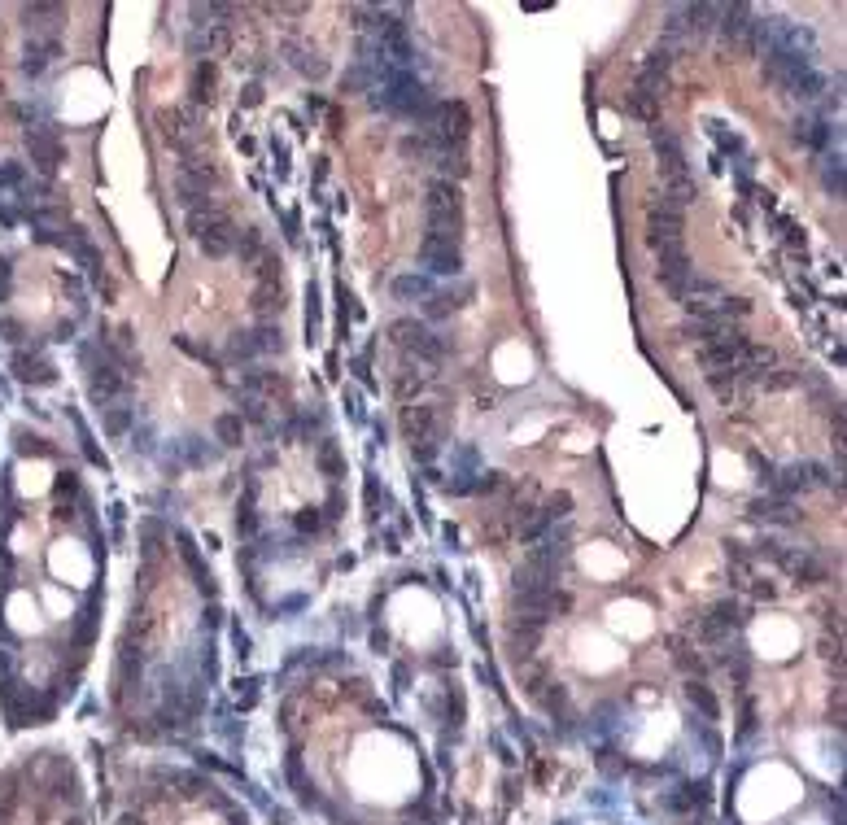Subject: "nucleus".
I'll return each instance as SVG.
<instances>
[{"mask_svg":"<svg viewBox=\"0 0 847 825\" xmlns=\"http://www.w3.org/2000/svg\"><path fill=\"white\" fill-rule=\"evenodd\" d=\"M372 105H380V110H389V114H398V118H415V123H428L433 110H437L433 92H428L424 83L415 79L411 70H402V66H385V70H380Z\"/></svg>","mask_w":847,"mask_h":825,"instance_id":"nucleus-1","label":"nucleus"},{"mask_svg":"<svg viewBox=\"0 0 847 825\" xmlns=\"http://www.w3.org/2000/svg\"><path fill=\"white\" fill-rule=\"evenodd\" d=\"M424 219L428 236H441V241H459L463 236V193L455 179H433L424 188Z\"/></svg>","mask_w":847,"mask_h":825,"instance_id":"nucleus-2","label":"nucleus"},{"mask_svg":"<svg viewBox=\"0 0 847 825\" xmlns=\"http://www.w3.org/2000/svg\"><path fill=\"white\" fill-rule=\"evenodd\" d=\"M188 232H193V241L206 258H228L232 245H236V223L219 206L188 210Z\"/></svg>","mask_w":847,"mask_h":825,"instance_id":"nucleus-3","label":"nucleus"},{"mask_svg":"<svg viewBox=\"0 0 847 825\" xmlns=\"http://www.w3.org/2000/svg\"><path fill=\"white\" fill-rule=\"evenodd\" d=\"M83 367H88V393H92V402H101V411L127 398V389H131L127 372L101 350V345H88V350H83Z\"/></svg>","mask_w":847,"mask_h":825,"instance_id":"nucleus-4","label":"nucleus"},{"mask_svg":"<svg viewBox=\"0 0 847 825\" xmlns=\"http://www.w3.org/2000/svg\"><path fill=\"white\" fill-rule=\"evenodd\" d=\"M647 245L655 249V258L686 249V210L673 206L668 197L655 201V206L647 210Z\"/></svg>","mask_w":847,"mask_h":825,"instance_id":"nucleus-5","label":"nucleus"},{"mask_svg":"<svg viewBox=\"0 0 847 825\" xmlns=\"http://www.w3.org/2000/svg\"><path fill=\"white\" fill-rule=\"evenodd\" d=\"M428 123H437V127H428V136H433L441 149H463L472 136V114L463 101H437Z\"/></svg>","mask_w":847,"mask_h":825,"instance_id":"nucleus-6","label":"nucleus"},{"mask_svg":"<svg viewBox=\"0 0 847 825\" xmlns=\"http://www.w3.org/2000/svg\"><path fill=\"white\" fill-rule=\"evenodd\" d=\"M402 433H407L411 450L420 454L424 463H433V454H437V433H441L437 406H407V411H402Z\"/></svg>","mask_w":847,"mask_h":825,"instance_id":"nucleus-7","label":"nucleus"},{"mask_svg":"<svg viewBox=\"0 0 847 825\" xmlns=\"http://www.w3.org/2000/svg\"><path fill=\"white\" fill-rule=\"evenodd\" d=\"M393 332H398V341L407 345L411 354H420L424 363H446V354H450V345L437 337L433 328H424V324H415V319H398L393 324Z\"/></svg>","mask_w":847,"mask_h":825,"instance_id":"nucleus-8","label":"nucleus"},{"mask_svg":"<svg viewBox=\"0 0 847 825\" xmlns=\"http://www.w3.org/2000/svg\"><path fill=\"white\" fill-rule=\"evenodd\" d=\"M280 345H284L280 328H245L228 341V363H249V358L271 354V350H280Z\"/></svg>","mask_w":847,"mask_h":825,"instance_id":"nucleus-9","label":"nucleus"},{"mask_svg":"<svg viewBox=\"0 0 847 825\" xmlns=\"http://www.w3.org/2000/svg\"><path fill=\"white\" fill-rule=\"evenodd\" d=\"M420 267H428L433 275H459L463 271V249L459 241H441V236H428L420 241Z\"/></svg>","mask_w":847,"mask_h":825,"instance_id":"nucleus-10","label":"nucleus"},{"mask_svg":"<svg viewBox=\"0 0 847 825\" xmlns=\"http://www.w3.org/2000/svg\"><path fill=\"white\" fill-rule=\"evenodd\" d=\"M743 620H747V616H743V607L725 599V603H717V607H708V612L699 616V625H695V629H699V638H703V642H721V638H730V633L743 629Z\"/></svg>","mask_w":847,"mask_h":825,"instance_id":"nucleus-11","label":"nucleus"},{"mask_svg":"<svg viewBox=\"0 0 847 825\" xmlns=\"http://www.w3.org/2000/svg\"><path fill=\"white\" fill-rule=\"evenodd\" d=\"M472 293H476V289H472L468 280L455 284V289H433V293L424 297V315H428V319H446V315H455V310H463V306L472 302Z\"/></svg>","mask_w":847,"mask_h":825,"instance_id":"nucleus-12","label":"nucleus"},{"mask_svg":"<svg viewBox=\"0 0 847 825\" xmlns=\"http://www.w3.org/2000/svg\"><path fill=\"white\" fill-rule=\"evenodd\" d=\"M27 145H31L35 162H40L44 171H53V166L62 162V140H57L53 127H31V131H27Z\"/></svg>","mask_w":847,"mask_h":825,"instance_id":"nucleus-13","label":"nucleus"},{"mask_svg":"<svg viewBox=\"0 0 847 825\" xmlns=\"http://www.w3.org/2000/svg\"><path fill=\"white\" fill-rule=\"evenodd\" d=\"M751 520H760V524H795V511H791V498H765V502H756L751 507Z\"/></svg>","mask_w":847,"mask_h":825,"instance_id":"nucleus-14","label":"nucleus"},{"mask_svg":"<svg viewBox=\"0 0 847 825\" xmlns=\"http://www.w3.org/2000/svg\"><path fill=\"white\" fill-rule=\"evenodd\" d=\"M258 524H262V520H258V485L249 481V485H245L241 507H236V533H241V537H254V533H258Z\"/></svg>","mask_w":847,"mask_h":825,"instance_id":"nucleus-15","label":"nucleus"},{"mask_svg":"<svg viewBox=\"0 0 847 825\" xmlns=\"http://www.w3.org/2000/svg\"><path fill=\"white\" fill-rule=\"evenodd\" d=\"M284 53H289V62L302 70L306 79H324V75H328V62H324V57H319L315 49H302V44H284Z\"/></svg>","mask_w":847,"mask_h":825,"instance_id":"nucleus-16","label":"nucleus"},{"mask_svg":"<svg viewBox=\"0 0 847 825\" xmlns=\"http://www.w3.org/2000/svg\"><path fill=\"white\" fill-rule=\"evenodd\" d=\"M14 367H18V376L27 380V385H53V380H57L53 363H49V358H40V354H35V358L18 354V363H14Z\"/></svg>","mask_w":847,"mask_h":825,"instance_id":"nucleus-17","label":"nucleus"},{"mask_svg":"<svg viewBox=\"0 0 847 825\" xmlns=\"http://www.w3.org/2000/svg\"><path fill=\"white\" fill-rule=\"evenodd\" d=\"M214 441H219V446H241V441H245V420H241V411L214 415Z\"/></svg>","mask_w":847,"mask_h":825,"instance_id":"nucleus-18","label":"nucleus"},{"mask_svg":"<svg viewBox=\"0 0 847 825\" xmlns=\"http://www.w3.org/2000/svg\"><path fill=\"white\" fill-rule=\"evenodd\" d=\"M433 293V280H428V275H398V280H393V297H398V302H424V297Z\"/></svg>","mask_w":847,"mask_h":825,"instance_id":"nucleus-19","label":"nucleus"},{"mask_svg":"<svg viewBox=\"0 0 847 825\" xmlns=\"http://www.w3.org/2000/svg\"><path fill=\"white\" fill-rule=\"evenodd\" d=\"M315 463H319V472H324L328 481H341V476H345V459H341V450H337V441H332V437H324L315 446Z\"/></svg>","mask_w":847,"mask_h":825,"instance_id":"nucleus-20","label":"nucleus"},{"mask_svg":"<svg viewBox=\"0 0 847 825\" xmlns=\"http://www.w3.org/2000/svg\"><path fill=\"white\" fill-rule=\"evenodd\" d=\"M236 254H241V262H258L262 254H267V241H262V232L258 227H245V232H236Z\"/></svg>","mask_w":847,"mask_h":825,"instance_id":"nucleus-21","label":"nucleus"},{"mask_svg":"<svg viewBox=\"0 0 847 825\" xmlns=\"http://www.w3.org/2000/svg\"><path fill=\"white\" fill-rule=\"evenodd\" d=\"M441 153V145L433 136H428V131H415V136H402V158H437Z\"/></svg>","mask_w":847,"mask_h":825,"instance_id":"nucleus-22","label":"nucleus"},{"mask_svg":"<svg viewBox=\"0 0 847 825\" xmlns=\"http://www.w3.org/2000/svg\"><path fill=\"white\" fill-rule=\"evenodd\" d=\"M830 136H834V127H830V123H821V118H813V123H799V127H795V140H804L808 149H826V145H830Z\"/></svg>","mask_w":847,"mask_h":825,"instance_id":"nucleus-23","label":"nucleus"},{"mask_svg":"<svg viewBox=\"0 0 847 825\" xmlns=\"http://www.w3.org/2000/svg\"><path fill=\"white\" fill-rule=\"evenodd\" d=\"M131 420H136V406H127V402H118V406H110V411H105V433L110 437H123L127 428H131Z\"/></svg>","mask_w":847,"mask_h":825,"instance_id":"nucleus-24","label":"nucleus"},{"mask_svg":"<svg viewBox=\"0 0 847 825\" xmlns=\"http://www.w3.org/2000/svg\"><path fill=\"white\" fill-rule=\"evenodd\" d=\"M210 97H214V66L197 62V70H193V101H210Z\"/></svg>","mask_w":847,"mask_h":825,"instance_id":"nucleus-25","label":"nucleus"},{"mask_svg":"<svg viewBox=\"0 0 847 825\" xmlns=\"http://www.w3.org/2000/svg\"><path fill=\"white\" fill-rule=\"evenodd\" d=\"M241 385H245L249 393H276V389L284 385V380H280L276 372H245V376H241Z\"/></svg>","mask_w":847,"mask_h":825,"instance_id":"nucleus-26","label":"nucleus"},{"mask_svg":"<svg viewBox=\"0 0 847 825\" xmlns=\"http://www.w3.org/2000/svg\"><path fill=\"white\" fill-rule=\"evenodd\" d=\"M180 450H184V459L193 463V468H206V463H214V450L206 446L201 437H188V441H180Z\"/></svg>","mask_w":847,"mask_h":825,"instance_id":"nucleus-27","label":"nucleus"},{"mask_svg":"<svg viewBox=\"0 0 847 825\" xmlns=\"http://www.w3.org/2000/svg\"><path fill=\"white\" fill-rule=\"evenodd\" d=\"M821 179H826V188L834 197H843V158H839V153L826 158V175H821Z\"/></svg>","mask_w":847,"mask_h":825,"instance_id":"nucleus-28","label":"nucleus"},{"mask_svg":"<svg viewBox=\"0 0 847 825\" xmlns=\"http://www.w3.org/2000/svg\"><path fill=\"white\" fill-rule=\"evenodd\" d=\"M293 524H297V533H319L328 520L319 516V507H306V511H297V520H293Z\"/></svg>","mask_w":847,"mask_h":825,"instance_id":"nucleus-29","label":"nucleus"},{"mask_svg":"<svg viewBox=\"0 0 847 825\" xmlns=\"http://www.w3.org/2000/svg\"><path fill=\"white\" fill-rule=\"evenodd\" d=\"M175 345H180L184 354H193V358H201V363H210V367H219V354L214 350H206V345H197V341H188V337H175Z\"/></svg>","mask_w":847,"mask_h":825,"instance_id":"nucleus-30","label":"nucleus"},{"mask_svg":"<svg viewBox=\"0 0 847 825\" xmlns=\"http://www.w3.org/2000/svg\"><path fill=\"white\" fill-rule=\"evenodd\" d=\"M280 306H284V302H280V293H271L267 284H262V289L254 293V310H258V315H271V310H280Z\"/></svg>","mask_w":847,"mask_h":825,"instance_id":"nucleus-31","label":"nucleus"},{"mask_svg":"<svg viewBox=\"0 0 847 825\" xmlns=\"http://www.w3.org/2000/svg\"><path fill=\"white\" fill-rule=\"evenodd\" d=\"M22 179H27V175H22L18 162H5V166H0V188H22Z\"/></svg>","mask_w":847,"mask_h":825,"instance_id":"nucleus-32","label":"nucleus"},{"mask_svg":"<svg viewBox=\"0 0 847 825\" xmlns=\"http://www.w3.org/2000/svg\"><path fill=\"white\" fill-rule=\"evenodd\" d=\"M9 275H14V267H9V258H0V302L9 297Z\"/></svg>","mask_w":847,"mask_h":825,"instance_id":"nucleus-33","label":"nucleus"},{"mask_svg":"<svg viewBox=\"0 0 847 825\" xmlns=\"http://www.w3.org/2000/svg\"><path fill=\"white\" fill-rule=\"evenodd\" d=\"M245 415H249V420H258V424H262V420H267V411H262V406H258L254 398H249V402H245Z\"/></svg>","mask_w":847,"mask_h":825,"instance_id":"nucleus-34","label":"nucleus"},{"mask_svg":"<svg viewBox=\"0 0 847 825\" xmlns=\"http://www.w3.org/2000/svg\"><path fill=\"white\" fill-rule=\"evenodd\" d=\"M258 101H262V88H258V83H249V88H245V105H258Z\"/></svg>","mask_w":847,"mask_h":825,"instance_id":"nucleus-35","label":"nucleus"}]
</instances>
